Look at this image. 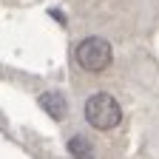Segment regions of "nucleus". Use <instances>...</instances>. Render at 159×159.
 I'll return each instance as SVG.
<instances>
[{"mask_svg":"<svg viewBox=\"0 0 159 159\" xmlns=\"http://www.w3.org/2000/svg\"><path fill=\"white\" fill-rule=\"evenodd\" d=\"M85 119L97 131H111L122 122V105L116 102V97L99 91L85 99Z\"/></svg>","mask_w":159,"mask_h":159,"instance_id":"1","label":"nucleus"},{"mask_svg":"<svg viewBox=\"0 0 159 159\" xmlns=\"http://www.w3.org/2000/svg\"><path fill=\"white\" fill-rule=\"evenodd\" d=\"M74 57H77V63L83 66L85 71L99 74V71H105V68L111 66L114 51H111V43H108L105 37H85L83 43L77 46Z\"/></svg>","mask_w":159,"mask_h":159,"instance_id":"2","label":"nucleus"},{"mask_svg":"<svg viewBox=\"0 0 159 159\" xmlns=\"http://www.w3.org/2000/svg\"><path fill=\"white\" fill-rule=\"evenodd\" d=\"M37 102H40V108H43L51 119H63V116L68 114V102H66V97L60 94V91H46V94H40Z\"/></svg>","mask_w":159,"mask_h":159,"instance_id":"3","label":"nucleus"},{"mask_svg":"<svg viewBox=\"0 0 159 159\" xmlns=\"http://www.w3.org/2000/svg\"><path fill=\"white\" fill-rule=\"evenodd\" d=\"M68 151H71V156H77V159H97V148L88 142L85 136H71V139H68Z\"/></svg>","mask_w":159,"mask_h":159,"instance_id":"4","label":"nucleus"}]
</instances>
